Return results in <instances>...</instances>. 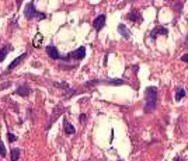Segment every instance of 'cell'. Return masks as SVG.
<instances>
[{"mask_svg":"<svg viewBox=\"0 0 188 161\" xmlns=\"http://www.w3.org/2000/svg\"><path fill=\"white\" fill-rule=\"evenodd\" d=\"M145 112H152L157 105V88L156 87H147L145 91Z\"/></svg>","mask_w":188,"mask_h":161,"instance_id":"6da1fadb","label":"cell"},{"mask_svg":"<svg viewBox=\"0 0 188 161\" xmlns=\"http://www.w3.org/2000/svg\"><path fill=\"white\" fill-rule=\"evenodd\" d=\"M24 16L27 20H34V18H38V20H44V18H46V14H44L41 11H38L35 9V4H34V1L31 3H28L25 6V9H24Z\"/></svg>","mask_w":188,"mask_h":161,"instance_id":"7a4b0ae2","label":"cell"},{"mask_svg":"<svg viewBox=\"0 0 188 161\" xmlns=\"http://www.w3.org/2000/svg\"><path fill=\"white\" fill-rule=\"evenodd\" d=\"M84 56H86V48H84V46H80V48H77L76 51H73V52H70V53L66 55L65 59L81 60V59H84Z\"/></svg>","mask_w":188,"mask_h":161,"instance_id":"3957f363","label":"cell"},{"mask_svg":"<svg viewBox=\"0 0 188 161\" xmlns=\"http://www.w3.org/2000/svg\"><path fill=\"white\" fill-rule=\"evenodd\" d=\"M105 20H107L105 14H100V16H98L96 20L93 21V27H94V30H96L97 32L101 31L102 28H104V25H105Z\"/></svg>","mask_w":188,"mask_h":161,"instance_id":"277c9868","label":"cell"},{"mask_svg":"<svg viewBox=\"0 0 188 161\" xmlns=\"http://www.w3.org/2000/svg\"><path fill=\"white\" fill-rule=\"evenodd\" d=\"M126 18L131 20L132 22H136V24H140L142 22V16H140V13L138 10H132L131 13L126 14Z\"/></svg>","mask_w":188,"mask_h":161,"instance_id":"5b68a950","label":"cell"},{"mask_svg":"<svg viewBox=\"0 0 188 161\" xmlns=\"http://www.w3.org/2000/svg\"><path fill=\"white\" fill-rule=\"evenodd\" d=\"M46 53H48V56L51 58V59H59V58H60L59 51H58L56 46H54V45L46 46Z\"/></svg>","mask_w":188,"mask_h":161,"instance_id":"8992f818","label":"cell"},{"mask_svg":"<svg viewBox=\"0 0 188 161\" xmlns=\"http://www.w3.org/2000/svg\"><path fill=\"white\" fill-rule=\"evenodd\" d=\"M157 35H164V37H167V35H168V30H167V28H164V27H156L155 30H152L150 37L155 39Z\"/></svg>","mask_w":188,"mask_h":161,"instance_id":"52a82bcc","label":"cell"},{"mask_svg":"<svg viewBox=\"0 0 188 161\" xmlns=\"http://www.w3.org/2000/svg\"><path fill=\"white\" fill-rule=\"evenodd\" d=\"M27 55H28V53H23V55H20V56H18L17 59H14L10 64H9V69H7V70H9V71H11V70H14V69L17 67V66H18V64H20V63L23 62V60H24V58H25Z\"/></svg>","mask_w":188,"mask_h":161,"instance_id":"ba28073f","label":"cell"},{"mask_svg":"<svg viewBox=\"0 0 188 161\" xmlns=\"http://www.w3.org/2000/svg\"><path fill=\"white\" fill-rule=\"evenodd\" d=\"M30 92H31V88L28 86H20L16 90V94L20 97H28L30 95Z\"/></svg>","mask_w":188,"mask_h":161,"instance_id":"9c48e42d","label":"cell"},{"mask_svg":"<svg viewBox=\"0 0 188 161\" xmlns=\"http://www.w3.org/2000/svg\"><path fill=\"white\" fill-rule=\"evenodd\" d=\"M42 42H44V35L41 32H37V35H35L34 39H32V45H34L35 48H41V46H42Z\"/></svg>","mask_w":188,"mask_h":161,"instance_id":"30bf717a","label":"cell"},{"mask_svg":"<svg viewBox=\"0 0 188 161\" xmlns=\"http://www.w3.org/2000/svg\"><path fill=\"white\" fill-rule=\"evenodd\" d=\"M118 31H119V34L125 38V39H129V38H131V31L126 28L125 24H119V25H118Z\"/></svg>","mask_w":188,"mask_h":161,"instance_id":"8fae6325","label":"cell"},{"mask_svg":"<svg viewBox=\"0 0 188 161\" xmlns=\"http://www.w3.org/2000/svg\"><path fill=\"white\" fill-rule=\"evenodd\" d=\"M63 129H65V133L69 134V136H72V134L76 133L75 126H73V125H70V123H68L66 121H63Z\"/></svg>","mask_w":188,"mask_h":161,"instance_id":"7c38bea8","label":"cell"},{"mask_svg":"<svg viewBox=\"0 0 188 161\" xmlns=\"http://www.w3.org/2000/svg\"><path fill=\"white\" fill-rule=\"evenodd\" d=\"M185 90H184L183 87H177L176 88V101H181L184 97H185Z\"/></svg>","mask_w":188,"mask_h":161,"instance_id":"4fadbf2b","label":"cell"},{"mask_svg":"<svg viewBox=\"0 0 188 161\" xmlns=\"http://www.w3.org/2000/svg\"><path fill=\"white\" fill-rule=\"evenodd\" d=\"M11 51L10 46H6V48H0V62H3L6 59V56L9 55V52Z\"/></svg>","mask_w":188,"mask_h":161,"instance_id":"5bb4252c","label":"cell"},{"mask_svg":"<svg viewBox=\"0 0 188 161\" xmlns=\"http://www.w3.org/2000/svg\"><path fill=\"white\" fill-rule=\"evenodd\" d=\"M18 158H20V149L14 147L11 150V161H18Z\"/></svg>","mask_w":188,"mask_h":161,"instance_id":"9a60e30c","label":"cell"},{"mask_svg":"<svg viewBox=\"0 0 188 161\" xmlns=\"http://www.w3.org/2000/svg\"><path fill=\"white\" fill-rule=\"evenodd\" d=\"M6 154H7V150H6V146L4 143L0 140V156L1 157H6Z\"/></svg>","mask_w":188,"mask_h":161,"instance_id":"2e32d148","label":"cell"},{"mask_svg":"<svg viewBox=\"0 0 188 161\" xmlns=\"http://www.w3.org/2000/svg\"><path fill=\"white\" fill-rule=\"evenodd\" d=\"M7 139H9L10 143H14V142L17 140V136H16V134H13L11 132H9V133H7Z\"/></svg>","mask_w":188,"mask_h":161,"instance_id":"e0dca14e","label":"cell"},{"mask_svg":"<svg viewBox=\"0 0 188 161\" xmlns=\"http://www.w3.org/2000/svg\"><path fill=\"white\" fill-rule=\"evenodd\" d=\"M181 60L185 62V63H188V53H184L183 56H181Z\"/></svg>","mask_w":188,"mask_h":161,"instance_id":"ac0fdd59","label":"cell"},{"mask_svg":"<svg viewBox=\"0 0 188 161\" xmlns=\"http://www.w3.org/2000/svg\"><path fill=\"white\" fill-rule=\"evenodd\" d=\"M79 119H80V122H84V121H86V115H80Z\"/></svg>","mask_w":188,"mask_h":161,"instance_id":"d6986e66","label":"cell"},{"mask_svg":"<svg viewBox=\"0 0 188 161\" xmlns=\"http://www.w3.org/2000/svg\"><path fill=\"white\" fill-rule=\"evenodd\" d=\"M21 1H23V0H18V6H20V4H21Z\"/></svg>","mask_w":188,"mask_h":161,"instance_id":"ffe728a7","label":"cell"},{"mask_svg":"<svg viewBox=\"0 0 188 161\" xmlns=\"http://www.w3.org/2000/svg\"><path fill=\"white\" fill-rule=\"evenodd\" d=\"M187 45H188V38H187Z\"/></svg>","mask_w":188,"mask_h":161,"instance_id":"44dd1931","label":"cell"}]
</instances>
